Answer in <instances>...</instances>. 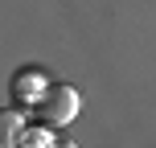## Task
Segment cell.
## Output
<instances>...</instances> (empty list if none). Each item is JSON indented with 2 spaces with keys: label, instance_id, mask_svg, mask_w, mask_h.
Masks as SVG:
<instances>
[{
  "label": "cell",
  "instance_id": "277c9868",
  "mask_svg": "<svg viewBox=\"0 0 156 148\" xmlns=\"http://www.w3.org/2000/svg\"><path fill=\"white\" fill-rule=\"evenodd\" d=\"M16 144H25V148H49V144H58V136L49 132V124L45 128H25Z\"/></svg>",
  "mask_w": 156,
  "mask_h": 148
},
{
  "label": "cell",
  "instance_id": "6da1fadb",
  "mask_svg": "<svg viewBox=\"0 0 156 148\" xmlns=\"http://www.w3.org/2000/svg\"><path fill=\"white\" fill-rule=\"evenodd\" d=\"M78 107H82V95H78L74 86H66V82H49V86H45V95L37 99V115L45 119L49 128L70 124V119L78 115Z\"/></svg>",
  "mask_w": 156,
  "mask_h": 148
},
{
  "label": "cell",
  "instance_id": "7a4b0ae2",
  "mask_svg": "<svg viewBox=\"0 0 156 148\" xmlns=\"http://www.w3.org/2000/svg\"><path fill=\"white\" fill-rule=\"evenodd\" d=\"M45 74L41 70H25V74H12V103H21V107H37V99L45 95Z\"/></svg>",
  "mask_w": 156,
  "mask_h": 148
},
{
  "label": "cell",
  "instance_id": "3957f363",
  "mask_svg": "<svg viewBox=\"0 0 156 148\" xmlns=\"http://www.w3.org/2000/svg\"><path fill=\"white\" fill-rule=\"evenodd\" d=\"M21 132H25L21 111H16V107H4V111H0V144H16Z\"/></svg>",
  "mask_w": 156,
  "mask_h": 148
}]
</instances>
